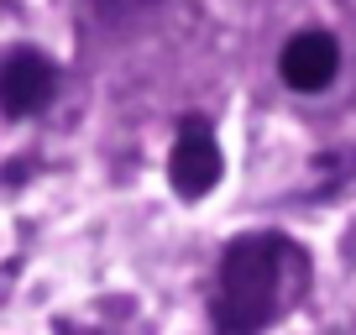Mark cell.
Returning a JSON list of instances; mask_svg holds the SVG:
<instances>
[{
	"label": "cell",
	"instance_id": "cell-1",
	"mask_svg": "<svg viewBox=\"0 0 356 335\" xmlns=\"http://www.w3.org/2000/svg\"><path fill=\"white\" fill-rule=\"evenodd\" d=\"M309 268L304 252L283 236H241L220 257V288H215V330L220 335H257L278 320L304 288Z\"/></svg>",
	"mask_w": 356,
	"mask_h": 335
},
{
	"label": "cell",
	"instance_id": "cell-5",
	"mask_svg": "<svg viewBox=\"0 0 356 335\" xmlns=\"http://www.w3.org/2000/svg\"><path fill=\"white\" fill-rule=\"evenodd\" d=\"M157 0H95V11L105 16V22H136L142 11H152Z\"/></svg>",
	"mask_w": 356,
	"mask_h": 335
},
{
	"label": "cell",
	"instance_id": "cell-2",
	"mask_svg": "<svg viewBox=\"0 0 356 335\" xmlns=\"http://www.w3.org/2000/svg\"><path fill=\"white\" fill-rule=\"evenodd\" d=\"M58 95V63L37 47H11L0 58V115L26 121V115L47 111Z\"/></svg>",
	"mask_w": 356,
	"mask_h": 335
},
{
	"label": "cell",
	"instance_id": "cell-4",
	"mask_svg": "<svg viewBox=\"0 0 356 335\" xmlns=\"http://www.w3.org/2000/svg\"><path fill=\"white\" fill-rule=\"evenodd\" d=\"M278 74H283V84H289V90H299V95L325 90V84L341 74V42H335L330 32H320V26H309V32H299V37H289V42H283Z\"/></svg>",
	"mask_w": 356,
	"mask_h": 335
},
{
	"label": "cell",
	"instance_id": "cell-3",
	"mask_svg": "<svg viewBox=\"0 0 356 335\" xmlns=\"http://www.w3.org/2000/svg\"><path fill=\"white\" fill-rule=\"evenodd\" d=\"M220 142L204 121H184L178 126V142L168 152V179L184 199H204V194L220 183Z\"/></svg>",
	"mask_w": 356,
	"mask_h": 335
}]
</instances>
